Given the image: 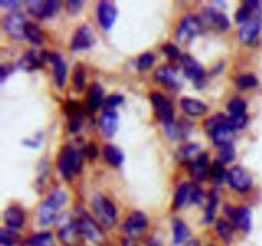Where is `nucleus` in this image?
<instances>
[{
	"mask_svg": "<svg viewBox=\"0 0 262 246\" xmlns=\"http://www.w3.org/2000/svg\"><path fill=\"white\" fill-rule=\"evenodd\" d=\"M67 201V194L60 189H55L50 194V196L40 205L38 208V219L42 224H49L56 219V213L59 208Z\"/></svg>",
	"mask_w": 262,
	"mask_h": 246,
	"instance_id": "nucleus-1",
	"label": "nucleus"
},
{
	"mask_svg": "<svg viewBox=\"0 0 262 246\" xmlns=\"http://www.w3.org/2000/svg\"><path fill=\"white\" fill-rule=\"evenodd\" d=\"M59 171L66 179H71L82 167V155L71 145L64 146L58 159Z\"/></svg>",
	"mask_w": 262,
	"mask_h": 246,
	"instance_id": "nucleus-2",
	"label": "nucleus"
},
{
	"mask_svg": "<svg viewBox=\"0 0 262 246\" xmlns=\"http://www.w3.org/2000/svg\"><path fill=\"white\" fill-rule=\"evenodd\" d=\"M92 208H94L95 214L99 218L100 223L104 227L112 228L115 224V222H117V209L107 197L100 194L95 195V197L92 199Z\"/></svg>",
	"mask_w": 262,
	"mask_h": 246,
	"instance_id": "nucleus-3",
	"label": "nucleus"
},
{
	"mask_svg": "<svg viewBox=\"0 0 262 246\" xmlns=\"http://www.w3.org/2000/svg\"><path fill=\"white\" fill-rule=\"evenodd\" d=\"M204 23L199 17L192 14L186 15L182 18L181 25L177 31V38L182 43H188L192 38L204 32Z\"/></svg>",
	"mask_w": 262,
	"mask_h": 246,
	"instance_id": "nucleus-4",
	"label": "nucleus"
},
{
	"mask_svg": "<svg viewBox=\"0 0 262 246\" xmlns=\"http://www.w3.org/2000/svg\"><path fill=\"white\" fill-rule=\"evenodd\" d=\"M204 197L202 190L200 189L197 184L194 183H182L178 187L176 194V200H174V205L176 208L181 209V208L188 207L192 202L199 204Z\"/></svg>",
	"mask_w": 262,
	"mask_h": 246,
	"instance_id": "nucleus-5",
	"label": "nucleus"
},
{
	"mask_svg": "<svg viewBox=\"0 0 262 246\" xmlns=\"http://www.w3.org/2000/svg\"><path fill=\"white\" fill-rule=\"evenodd\" d=\"M200 19L202 20L204 26L214 28V30L220 31V32L228 30L230 26L229 18H228L224 13L220 12V10H217V9H215V8H212V7L204 8V9H202Z\"/></svg>",
	"mask_w": 262,
	"mask_h": 246,
	"instance_id": "nucleus-6",
	"label": "nucleus"
},
{
	"mask_svg": "<svg viewBox=\"0 0 262 246\" xmlns=\"http://www.w3.org/2000/svg\"><path fill=\"white\" fill-rule=\"evenodd\" d=\"M27 22L20 12H10L3 18V28L8 35L14 38L25 37V30Z\"/></svg>",
	"mask_w": 262,
	"mask_h": 246,
	"instance_id": "nucleus-7",
	"label": "nucleus"
},
{
	"mask_svg": "<svg viewBox=\"0 0 262 246\" xmlns=\"http://www.w3.org/2000/svg\"><path fill=\"white\" fill-rule=\"evenodd\" d=\"M262 26V14L260 8L255 10L252 15L246 20L245 23H242L239 30V38L245 44H250L257 37V35L260 33Z\"/></svg>",
	"mask_w": 262,
	"mask_h": 246,
	"instance_id": "nucleus-8",
	"label": "nucleus"
},
{
	"mask_svg": "<svg viewBox=\"0 0 262 246\" xmlns=\"http://www.w3.org/2000/svg\"><path fill=\"white\" fill-rule=\"evenodd\" d=\"M228 179H229L230 186L234 190L241 192L248 191L252 187V178L242 167H233L229 172H228Z\"/></svg>",
	"mask_w": 262,
	"mask_h": 246,
	"instance_id": "nucleus-9",
	"label": "nucleus"
},
{
	"mask_svg": "<svg viewBox=\"0 0 262 246\" xmlns=\"http://www.w3.org/2000/svg\"><path fill=\"white\" fill-rule=\"evenodd\" d=\"M225 213L229 215L232 219L233 227L239 228L243 231H250L251 228V220H252V213L248 208L239 207V208H230L228 207L225 209Z\"/></svg>",
	"mask_w": 262,
	"mask_h": 246,
	"instance_id": "nucleus-10",
	"label": "nucleus"
},
{
	"mask_svg": "<svg viewBox=\"0 0 262 246\" xmlns=\"http://www.w3.org/2000/svg\"><path fill=\"white\" fill-rule=\"evenodd\" d=\"M155 78L168 87L178 89L183 85L181 73L171 66H161L155 71Z\"/></svg>",
	"mask_w": 262,
	"mask_h": 246,
	"instance_id": "nucleus-11",
	"label": "nucleus"
},
{
	"mask_svg": "<svg viewBox=\"0 0 262 246\" xmlns=\"http://www.w3.org/2000/svg\"><path fill=\"white\" fill-rule=\"evenodd\" d=\"M59 238L66 246H81L83 242V235L77 222H69L61 225L59 230Z\"/></svg>",
	"mask_w": 262,
	"mask_h": 246,
	"instance_id": "nucleus-12",
	"label": "nucleus"
},
{
	"mask_svg": "<svg viewBox=\"0 0 262 246\" xmlns=\"http://www.w3.org/2000/svg\"><path fill=\"white\" fill-rule=\"evenodd\" d=\"M77 224H78L82 235L89 238V240H91L92 242L99 243V245L104 242V233H102L101 228L95 223L94 219L89 217H83L77 220Z\"/></svg>",
	"mask_w": 262,
	"mask_h": 246,
	"instance_id": "nucleus-13",
	"label": "nucleus"
},
{
	"mask_svg": "<svg viewBox=\"0 0 262 246\" xmlns=\"http://www.w3.org/2000/svg\"><path fill=\"white\" fill-rule=\"evenodd\" d=\"M151 101H152L154 108H155L156 115L160 118L161 120H164L166 123L171 122L173 120V107L169 102V100L166 97H164L163 95L159 94V92H152L150 96Z\"/></svg>",
	"mask_w": 262,
	"mask_h": 246,
	"instance_id": "nucleus-14",
	"label": "nucleus"
},
{
	"mask_svg": "<svg viewBox=\"0 0 262 246\" xmlns=\"http://www.w3.org/2000/svg\"><path fill=\"white\" fill-rule=\"evenodd\" d=\"M48 56L49 55L43 50L30 49V50L26 51V54L19 60V66L23 69H26V71H33V69H37L40 67H42V64L45 63Z\"/></svg>",
	"mask_w": 262,
	"mask_h": 246,
	"instance_id": "nucleus-15",
	"label": "nucleus"
},
{
	"mask_svg": "<svg viewBox=\"0 0 262 246\" xmlns=\"http://www.w3.org/2000/svg\"><path fill=\"white\" fill-rule=\"evenodd\" d=\"M94 33L90 26L83 25L81 27L77 28V31L74 32L73 38H72L71 48L73 50H82V49H87L94 44Z\"/></svg>",
	"mask_w": 262,
	"mask_h": 246,
	"instance_id": "nucleus-16",
	"label": "nucleus"
},
{
	"mask_svg": "<svg viewBox=\"0 0 262 246\" xmlns=\"http://www.w3.org/2000/svg\"><path fill=\"white\" fill-rule=\"evenodd\" d=\"M182 60V67H183V71L186 73L187 77H189L191 79L196 82H201L205 77V69L193 56H191L189 54H184L181 58Z\"/></svg>",
	"mask_w": 262,
	"mask_h": 246,
	"instance_id": "nucleus-17",
	"label": "nucleus"
},
{
	"mask_svg": "<svg viewBox=\"0 0 262 246\" xmlns=\"http://www.w3.org/2000/svg\"><path fill=\"white\" fill-rule=\"evenodd\" d=\"M117 8L114 4L109 2H101L99 3L97 7V19L101 27L105 30H109L114 23L115 18H117Z\"/></svg>",
	"mask_w": 262,
	"mask_h": 246,
	"instance_id": "nucleus-18",
	"label": "nucleus"
},
{
	"mask_svg": "<svg viewBox=\"0 0 262 246\" xmlns=\"http://www.w3.org/2000/svg\"><path fill=\"white\" fill-rule=\"evenodd\" d=\"M209 156L206 153H201L193 161L188 164L189 173L193 177L194 179H205L207 177V174H210V168H209Z\"/></svg>",
	"mask_w": 262,
	"mask_h": 246,
	"instance_id": "nucleus-19",
	"label": "nucleus"
},
{
	"mask_svg": "<svg viewBox=\"0 0 262 246\" xmlns=\"http://www.w3.org/2000/svg\"><path fill=\"white\" fill-rule=\"evenodd\" d=\"M147 225V217L142 212H133L127 218L125 223L123 224V230L129 235H137L138 232L143 231Z\"/></svg>",
	"mask_w": 262,
	"mask_h": 246,
	"instance_id": "nucleus-20",
	"label": "nucleus"
},
{
	"mask_svg": "<svg viewBox=\"0 0 262 246\" xmlns=\"http://www.w3.org/2000/svg\"><path fill=\"white\" fill-rule=\"evenodd\" d=\"M211 138L216 145L223 146L228 145V144H232L233 138L235 137V130L229 125V123H224V125H220L219 127L215 128L211 133Z\"/></svg>",
	"mask_w": 262,
	"mask_h": 246,
	"instance_id": "nucleus-21",
	"label": "nucleus"
},
{
	"mask_svg": "<svg viewBox=\"0 0 262 246\" xmlns=\"http://www.w3.org/2000/svg\"><path fill=\"white\" fill-rule=\"evenodd\" d=\"M119 126V117L114 110H106L100 118V128L106 136H114Z\"/></svg>",
	"mask_w": 262,
	"mask_h": 246,
	"instance_id": "nucleus-22",
	"label": "nucleus"
},
{
	"mask_svg": "<svg viewBox=\"0 0 262 246\" xmlns=\"http://www.w3.org/2000/svg\"><path fill=\"white\" fill-rule=\"evenodd\" d=\"M4 222L8 228H12V230L22 227L25 222V213L20 208L9 207L4 212Z\"/></svg>",
	"mask_w": 262,
	"mask_h": 246,
	"instance_id": "nucleus-23",
	"label": "nucleus"
},
{
	"mask_svg": "<svg viewBox=\"0 0 262 246\" xmlns=\"http://www.w3.org/2000/svg\"><path fill=\"white\" fill-rule=\"evenodd\" d=\"M181 107L187 114L194 115V117L204 115L207 112V107L205 102H202L201 100L192 99V97H183L181 100Z\"/></svg>",
	"mask_w": 262,
	"mask_h": 246,
	"instance_id": "nucleus-24",
	"label": "nucleus"
},
{
	"mask_svg": "<svg viewBox=\"0 0 262 246\" xmlns=\"http://www.w3.org/2000/svg\"><path fill=\"white\" fill-rule=\"evenodd\" d=\"M51 61L54 66V77H55V82L58 87H63L64 82H66L67 77V66L64 63L63 58L59 54L54 53L50 55Z\"/></svg>",
	"mask_w": 262,
	"mask_h": 246,
	"instance_id": "nucleus-25",
	"label": "nucleus"
},
{
	"mask_svg": "<svg viewBox=\"0 0 262 246\" xmlns=\"http://www.w3.org/2000/svg\"><path fill=\"white\" fill-rule=\"evenodd\" d=\"M166 133H168L169 137L171 138H181L191 130V125L187 120L182 119L181 122H169L165 125Z\"/></svg>",
	"mask_w": 262,
	"mask_h": 246,
	"instance_id": "nucleus-26",
	"label": "nucleus"
},
{
	"mask_svg": "<svg viewBox=\"0 0 262 246\" xmlns=\"http://www.w3.org/2000/svg\"><path fill=\"white\" fill-rule=\"evenodd\" d=\"M102 102V89L99 84H94L89 90V95H87V108L89 110L94 112L97 108L101 105Z\"/></svg>",
	"mask_w": 262,
	"mask_h": 246,
	"instance_id": "nucleus-27",
	"label": "nucleus"
},
{
	"mask_svg": "<svg viewBox=\"0 0 262 246\" xmlns=\"http://www.w3.org/2000/svg\"><path fill=\"white\" fill-rule=\"evenodd\" d=\"M200 151V146L196 145V144H187V145L182 146L181 149L177 153V156H178L179 160L182 161H193L200 154H197Z\"/></svg>",
	"mask_w": 262,
	"mask_h": 246,
	"instance_id": "nucleus-28",
	"label": "nucleus"
},
{
	"mask_svg": "<svg viewBox=\"0 0 262 246\" xmlns=\"http://www.w3.org/2000/svg\"><path fill=\"white\" fill-rule=\"evenodd\" d=\"M104 158L110 166L118 167L122 164L124 156H123V153L117 148V146L106 145L104 148Z\"/></svg>",
	"mask_w": 262,
	"mask_h": 246,
	"instance_id": "nucleus-29",
	"label": "nucleus"
},
{
	"mask_svg": "<svg viewBox=\"0 0 262 246\" xmlns=\"http://www.w3.org/2000/svg\"><path fill=\"white\" fill-rule=\"evenodd\" d=\"M173 232H174V243L183 242L189 233L186 223L181 219L173 220Z\"/></svg>",
	"mask_w": 262,
	"mask_h": 246,
	"instance_id": "nucleus-30",
	"label": "nucleus"
},
{
	"mask_svg": "<svg viewBox=\"0 0 262 246\" xmlns=\"http://www.w3.org/2000/svg\"><path fill=\"white\" fill-rule=\"evenodd\" d=\"M25 36L33 44H41L43 41L42 31L35 23H27L25 30Z\"/></svg>",
	"mask_w": 262,
	"mask_h": 246,
	"instance_id": "nucleus-31",
	"label": "nucleus"
},
{
	"mask_svg": "<svg viewBox=\"0 0 262 246\" xmlns=\"http://www.w3.org/2000/svg\"><path fill=\"white\" fill-rule=\"evenodd\" d=\"M19 240V236L12 228H2L0 231V242L3 246H14Z\"/></svg>",
	"mask_w": 262,
	"mask_h": 246,
	"instance_id": "nucleus-32",
	"label": "nucleus"
},
{
	"mask_svg": "<svg viewBox=\"0 0 262 246\" xmlns=\"http://www.w3.org/2000/svg\"><path fill=\"white\" fill-rule=\"evenodd\" d=\"M53 245V236L49 232H41L33 235L28 240L27 246H51Z\"/></svg>",
	"mask_w": 262,
	"mask_h": 246,
	"instance_id": "nucleus-33",
	"label": "nucleus"
},
{
	"mask_svg": "<svg viewBox=\"0 0 262 246\" xmlns=\"http://www.w3.org/2000/svg\"><path fill=\"white\" fill-rule=\"evenodd\" d=\"M216 230L220 237H222L225 242H229V241L233 238V224H230V223L227 222V220L224 219L217 220Z\"/></svg>",
	"mask_w": 262,
	"mask_h": 246,
	"instance_id": "nucleus-34",
	"label": "nucleus"
},
{
	"mask_svg": "<svg viewBox=\"0 0 262 246\" xmlns=\"http://www.w3.org/2000/svg\"><path fill=\"white\" fill-rule=\"evenodd\" d=\"M217 156H219V160L222 161V163H230V161H233V159L235 158L234 146H233L232 144L220 146Z\"/></svg>",
	"mask_w": 262,
	"mask_h": 246,
	"instance_id": "nucleus-35",
	"label": "nucleus"
},
{
	"mask_svg": "<svg viewBox=\"0 0 262 246\" xmlns=\"http://www.w3.org/2000/svg\"><path fill=\"white\" fill-rule=\"evenodd\" d=\"M246 108H247V104H246L245 100L239 99V97H235V99L230 100L229 104H228V110H229L232 115L245 114Z\"/></svg>",
	"mask_w": 262,
	"mask_h": 246,
	"instance_id": "nucleus-36",
	"label": "nucleus"
},
{
	"mask_svg": "<svg viewBox=\"0 0 262 246\" xmlns=\"http://www.w3.org/2000/svg\"><path fill=\"white\" fill-rule=\"evenodd\" d=\"M210 174H211L212 179L215 182H217V183L224 181L225 177L228 176L227 171H225V168L223 167V164L220 161H216V163L212 164V167L210 168Z\"/></svg>",
	"mask_w": 262,
	"mask_h": 246,
	"instance_id": "nucleus-37",
	"label": "nucleus"
},
{
	"mask_svg": "<svg viewBox=\"0 0 262 246\" xmlns=\"http://www.w3.org/2000/svg\"><path fill=\"white\" fill-rule=\"evenodd\" d=\"M228 122V118L225 117L224 114H216V115H212L211 118L205 122V128L209 131L210 133L215 130L216 127H219L220 125H224V123Z\"/></svg>",
	"mask_w": 262,
	"mask_h": 246,
	"instance_id": "nucleus-38",
	"label": "nucleus"
},
{
	"mask_svg": "<svg viewBox=\"0 0 262 246\" xmlns=\"http://www.w3.org/2000/svg\"><path fill=\"white\" fill-rule=\"evenodd\" d=\"M237 86L239 89H250V87H253L257 85V78H256L253 74H242L237 78Z\"/></svg>",
	"mask_w": 262,
	"mask_h": 246,
	"instance_id": "nucleus-39",
	"label": "nucleus"
},
{
	"mask_svg": "<svg viewBox=\"0 0 262 246\" xmlns=\"http://www.w3.org/2000/svg\"><path fill=\"white\" fill-rule=\"evenodd\" d=\"M45 4L46 2H41V0H31V2L27 3V7L31 14L36 15V17H43Z\"/></svg>",
	"mask_w": 262,
	"mask_h": 246,
	"instance_id": "nucleus-40",
	"label": "nucleus"
},
{
	"mask_svg": "<svg viewBox=\"0 0 262 246\" xmlns=\"http://www.w3.org/2000/svg\"><path fill=\"white\" fill-rule=\"evenodd\" d=\"M216 205H217V194L216 191H212L211 194H210L209 204H207L206 207V218H205L206 222H210V220L214 218L215 210H216Z\"/></svg>",
	"mask_w": 262,
	"mask_h": 246,
	"instance_id": "nucleus-41",
	"label": "nucleus"
},
{
	"mask_svg": "<svg viewBox=\"0 0 262 246\" xmlns=\"http://www.w3.org/2000/svg\"><path fill=\"white\" fill-rule=\"evenodd\" d=\"M154 60H155V56L151 53H145L138 58L137 60V67L140 71H146V69L150 68L152 66Z\"/></svg>",
	"mask_w": 262,
	"mask_h": 246,
	"instance_id": "nucleus-42",
	"label": "nucleus"
},
{
	"mask_svg": "<svg viewBox=\"0 0 262 246\" xmlns=\"http://www.w3.org/2000/svg\"><path fill=\"white\" fill-rule=\"evenodd\" d=\"M247 115L245 114H238V115H230V118H228V123H229L230 126H232L234 130H237V128H243L246 125H247Z\"/></svg>",
	"mask_w": 262,
	"mask_h": 246,
	"instance_id": "nucleus-43",
	"label": "nucleus"
},
{
	"mask_svg": "<svg viewBox=\"0 0 262 246\" xmlns=\"http://www.w3.org/2000/svg\"><path fill=\"white\" fill-rule=\"evenodd\" d=\"M73 84L74 87H76L78 91H81L84 86V72L82 69V67H77L76 71H74V76H73Z\"/></svg>",
	"mask_w": 262,
	"mask_h": 246,
	"instance_id": "nucleus-44",
	"label": "nucleus"
},
{
	"mask_svg": "<svg viewBox=\"0 0 262 246\" xmlns=\"http://www.w3.org/2000/svg\"><path fill=\"white\" fill-rule=\"evenodd\" d=\"M59 5L60 3L58 0H48L45 4V12H43V17H50L54 15L59 9Z\"/></svg>",
	"mask_w": 262,
	"mask_h": 246,
	"instance_id": "nucleus-45",
	"label": "nucleus"
},
{
	"mask_svg": "<svg viewBox=\"0 0 262 246\" xmlns=\"http://www.w3.org/2000/svg\"><path fill=\"white\" fill-rule=\"evenodd\" d=\"M163 50L164 53H165L168 56H170V58H178L179 56V49L177 48L174 44H166V45L163 48Z\"/></svg>",
	"mask_w": 262,
	"mask_h": 246,
	"instance_id": "nucleus-46",
	"label": "nucleus"
},
{
	"mask_svg": "<svg viewBox=\"0 0 262 246\" xmlns=\"http://www.w3.org/2000/svg\"><path fill=\"white\" fill-rule=\"evenodd\" d=\"M122 101H123L122 95H112V96H109L106 100H105L106 107H115V105H118Z\"/></svg>",
	"mask_w": 262,
	"mask_h": 246,
	"instance_id": "nucleus-47",
	"label": "nucleus"
},
{
	"mask_svg": "<svg viewBox=\"0 0 262 246\" xmlns=\"http://www.w3.org/2000/svg\"><path fill=\"white\" fill-rule=\"evenodd\" d=\"M12 71H13L12 66H7V64H3V66L0 67V78H2V81H4L5 77H7L9 73H12Z\"/></svg>",
	"mask_w": 262,
	"mask_h": 246,
	"instance_id": "nucleus-48",
	"label": "nucleus"
},
{
	"mask_svg": "<svg viewBox=\"0 0 262 246\" xmlns=\"http://www.w3.org/2000/svg\"><path fill=\"white\" fill-rule=\"evenodd\" d=\"M82 5V2H78V0H71V2L67 3V7H68V10L69 12H77V10L81 8Z\"/></svg>",
	"mask_w": 262,
	"mask_h": 246,
	"instance_id": "nucleus-49",
	"label": "nucleus"
},
{
	"mask_svg": "<svg viewBox=\"0 0 262 246\" xmlns=\"http://www.w3.org/2000/svg\"><path fill=\"white\" fill-rule=\"evenodd\" d=\"M96 146L95 145H90L89 148L86 149V154H89V156H91V158H95L96 156Z\"/></svg>",
	"mask_w": 262,
	"mask_h": 246,
	"instance_id": "nucleus-50",
	"label": "nucleus"
},
{
	"mask_svg": "<svg viewBox=\"0 0 262 246\" xmlns=\"http://www.w3.org/2000/svg\"><path fill=\"white\" fill-rule=\"evenodd\" d=\"M188 246H193V243H189V245Z\"/></svg>",
	"mask_w": 262,
	"mask_h": 246,
	"instance_id": "nucleus-51",
	"label": "nucleus"
},
{
	"mask_svg": "<svg viewBox=\"0 0 262 246\" xmlns=\"http://www.w3.org/2000/svg\"><path fill=\"white\" fill-rule=\"evenodd\" d=\"M209 246H214V245H209Z\"/></svg>",
	"mask_w": 262,
	"mask_h": 246,
	"instance_id": "nucleus-52",
	"label": "nucleus"
}]
</instances>
